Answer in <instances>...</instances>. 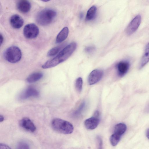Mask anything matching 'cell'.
<instances>
[{
  "label": "cell",
  "instance_id": "obj_1",
  "mask_svg": "<svg viewBox=\"0 0 149 149\" xmlns=\"http://www.w3.org/2000/svg\"><path fill=\"white\" fill-rule=\"evenodd\" d=\"M76 47L75 42L71 43L63 48L54 57L45 63L42 67L43 69L50 68L64 62L70 56Z\"/></svg>",
  "mask_w": 149,
  "mask_h": 149
},
{
  "label": "cell",
  "instance_id": "obj_2",
  "mask_svg": "<svg viewBox=\"0 0 149 149\" xmlns=\"http://www.w3.org/2000/svg\"><path fill=\"white\" fill-rule=\"evenodd\" d=\"M56 11L51 9H43L37 14L36 20L37 22L41 25L45 26L51 23L56 15Z\"/></svg>",
  "mask_w": 149,
  "mask_h": 149
},
{
  "label": "cell",
  "instance_id": "obj_3",
  "mask_svg": "<svg viewBox=\"0 0 149 149\" xmlns=\"http://www.w3.org/2000/svg\"><path fill=\"white\" fill-rule=\"evenodd\" d=\"M51 125L54 130L61 133L70 134L74 130V127L71 123L59 118L54 119L52 121Z\"/></svg>",
  "mask_w": 149,
  "mask_h": 149
},
{
  "label": "cell",
  "instance_id": "obj_4",
  "mask_svg": "<svg viewBox=\"0 0 149 149\" xmlns=\"http://www.w3.org/2000/svg\"><path fill=\"white\" fill-rule=\"evenodd\" d=\"M22 54L20 49L16 46H12L7 48L4 52V59L11 63H15L21 59Z\"/></svg>",
  "mask_w": 149,
  "mask_h": 149
},
{
  "label": "cell",
  "instance_id": "obj_5",
  "mask_svg": "<svg viewBox=\"0 0 149 149\" xmlns=\"http://www.w3.org/2000/svg\"><path fill=\"white\" fill-rule=\"evenodd\" d=\"M39 29L38 26L33 23L26 25L23 29V34L25 38L32 39L36 38L39 34Z\"/></svg>",
  "mask_w": 149,
  "mask_h": 149
},
{
  "label": "cell",
  "instance_id": "obj_6",
  "mask_svg": "<svg viewBox=\"0 0 149 149\" xmlns=\"http://www.w3.org/2000/svg\"><path fill=\"white\" fill-rule=\"evenodd\" d=\"M141 22V16L140 15H136L130 22L125 32L128 36L132 35L137 29Z\"/></svg>",
  "mask_w": 149,
  "mask_h": 149
},
{
  "label": "cell",
  "instance_id": "obj_7",
  "mask_svg": "<svg viewBox=\"0 0 149 149\" xmlns=\"http://www.w3.org/2000/svg\"><path fill=\"white\" fill-rule=\"evenodd\" d=\"M100 121L99 113L96 111L93 116L86 119L84 121V125L88 130H93L98 125Z\"/></svg>",
  "mask_w": 149,
  "mask_h": 149
},
{
  "label": "cell",
  "instance_id": "obj_8",
  "mask_svg": "<svg viewBox=\"0 0 149 149\" xmlns=\"http://www.w3.org/2000/svg\"><path fill=\"white\" fill-rule=\"evenodd\" d=\"M103 74V71L101 70L96 69L93 70L88 77L89 84L92 85L98 82L102 78Z\"/></svg>",
  "mask_w": 149,
  "mask_h": 149
},
{
  "label": "cell",
  "instance_id": "obj_9",
  "mask_svg": "<svg viewBox=\"0 0 149 149\" xmlns=\"http://www.w3.org/2000/svg\"><path fill=\"white\" fill-rule=\"evenodd\" d=\"M20 126L24 130L33 132L36 130V127L33 122L29 118L24 117L19 122Z\"/></svg>",
  "mask_w": 149,
  "mask_h": 149
},
{
  "label": "cell",
  "instance_id": "obj_10",
  "mask_svg": "<svg viewBox=\"0 0 149 149\" xmlns=\"http://www.w3.org/2000/svg\"><path fill=\"white\" fill-rule=\"evenodd\" d=\"M39 95V92L36 89L32 87H30L22 92L19 97L21 100H24L31 97H38Z\"/></svg>",
  "mask_w": 149,
  "mask_h": 149
},
{
  "label": "cell",
  "instance_id": "obj_11",
  "mask_svg": "<svg viewBox=\"0 0 149 149\" xmlns=\"http://www.w3.org/2000/svg\"><path fill=\"white\" fill-rule=\"evenodd\" d=\"M130 67L129 63L126 61L119 62L116 65L117 74L118 76L122 77L127 72Z\"/></svg>",
  "mask_w": 149,
  "mask_h": 149
},
{
  "label": "cell",
  "instance_id": "obj_12",
  "mask_svg": "<svg viewBox=\"0 0 149 149\" xmlns=\"http://www.w3.org/2000/svg\"><path fill=\"white\" fill-rule=\"evenodd\" d=\"M10 23L13 28L18 29L23 26L24 21L20 16L17 14H15L12 15L10 17Z\"/></svg>",
  "mask_w": 149,
  "mask_h": 149
},
{
  "label": "cell",
  "instance_id": "obj_13",
  "mask_svg": "<svg viewBox=\"0 0 149 149\" xmlns=\"http://www.w3.org/2000/svg\"><path fill=\"white\" fill-rule=\"evenodd\" d=\"M17 10L20 13H26L30 10L31 5L29 1L26 0L19 1L16 5Z\"/></svg>",
  "mask_w": 149,
  "mask_h": 149
},
{
  "label": "cell",
  "instance_id": "obj_14",
  "mask_svg": "<svg viewBox=\"0 0 149 149\" xmlns=\"http://www.w3.org/2000/svg\"><path fill=\"white\" fill-rule=\"evenodd\" d=\"M149 61V42L145 48L144 53L140 62L139 68H142Z\"/></svg>",
  "mask_w": 149,
  "mask_h": 149
},
{
  "label": "cell",
  "instance_id": "obj_15",
  "mask_svg": "<svg viewBox=\"0 0 149 149\" xmlns=\"http://www.w3.org/2000/svg\"><path fill=\"white\" fill-rule=\"evenodd\" d=\"M69 33V29L67 27L63 28L57 35L56 43H60L63 41L67 37Z\"/></svg>",
  "mask_w": 149,
  "mask_h": 149
},
{
  "label": "cell",
  "instance_id": "obj_16",
  "mask_svg": "<svg viewBox=\"0 0 149 149\" xmlns=\"http://www.w3.org/2000/svg\"><path fill=\"white\" fill-rule=\"evenodd\" d=\"M43 76V74L40 72H35L30 74L27 78L26 80L29 83H33L38 81Z\"/></svg>",
  "mask_w": 149,
  "mask_h": 149
},
{
  "label": "cell",
  "instance_id": "obj_17",
  "mask_svg": "<svg viewBox=\"0 0 149 149\" xmlns=\"http://www.w3.org/2000/svg\"><path fill=\"white\" fill-rule=\"evenodd\" d=\"M127 129L126 125L122 123L116 124L115 126L114 133L121 136Z\"/></svg>",
  "mask_w": 149,
  "mask_h": 149
},
{
  "label": "cell",
  "instance_id": "obj_18",
  "mask_svg": "<svg viewBox=\"0 0 149 149\" xmlns=\"http://www.w3.org/2000/svg\"><path fill=\"white\" fill-rule=\"evenodd\" d=\"M97 10V8L95 6H94L91 7L87 12L86 20L90 21L93 19L96 16Z\"/></svg>",
  "mask_w": 149,
  "mask_h": 149
},
{
  "label": "cell",
  "instance_id": "obj_19",
  "mask_svg": "<svg viewBox=\"0 0 149 149\" xmlns=\"http://www.w3.org/2000/svg\"><path fill=\"white\" fill-rule=\"evenodd\" d=\"M63 45L54 47L50 49L47 53V56L49 57L52 56L58 53L62 49Z\"/></svg>",
  "mask_w": 149,
  "mask_h": 149
},
{
  "label": "cell",
  "instance_id": "obj_20",
  "mask_svg": "<svg viewBox=\"0 0 149 149\" xmlns=\"http://www.w3.org/2000/svg\"><path fill=\"white\" fill-rule=\"evenodd\" d=\"M121 136L114 133L113 134L109 139L111 144L113 146H116L119 142Z\"/></svg>",
  "mask_w": 149,
  "mask_h": 149
},
{
  "label": "cell",
  "instance_id": "obj_21",
  "mask_svg": "<svg viewBox=\"0 0 149 149\" xmlns=\"http://www.w3.org/2000/svg\"><path fill=\"white\" fill-rule=\"evenodd\" d=\"M83 85V80L81 77L78 78L76 80L75 86L77 91L81 92L82 91Z\"/></svg>",
  "mask_w": 149,
  "mask_h": 149
},
{
  "label": "cell",
  "instance_id": "obj_22",
  "mask_svg": "<svg viewBox=\"0 0 149 149\" xmlns=\"http://www.w3.org/2000/svg\"><path fill=\"white\" fill-rule=\"evenodd\" d=\"M16 149H30V147L27 143L22 141L18 143Z\"/></svg>",
  "mask_w": 149,
  "mask_h": 149
},
{
  "label": "cell",
  "instance_id": "obj_23",
  "mask_svg": "<svg viewBox=\"0 0 149 149\" xmlns=\"http://www.w3.org/2000/svg\"><path fill=\"white\" fill-rule=\"evenodd\" d=\"M85 106V103L84 102H83L81 103L79 108L74 113L75 115L76 116V115L77 116L80 114L82 111V110L84 109Z\"/></svg>",
  "mask_w": 149,
  "mask_h": 149
},
{
  "label": "cell",
  "instance_id": "obj_24",
  "mask_svg": "<svg viewBox=\"0 0 149 149\" xmlns=\"http://www.w3.org/2000/svg\"><path fill=\"white\" fill-rule=\"evenodd\" d=\"M97 149H102V138L99 136L97 137Z\"/></svg>",
  "mask_w": 149,
  "mask_h": 149
},
{
  "label": "cell",
  "instance_id": "obj_25",
  "mask_svg": "<svg viewBox=\"0 0 149 149\" xmlns=\"http://www.w3.org/2000/svg\"><path fill=\"white\" fill-rule=\"evenodd\" d=\"M95 49L94 46H90L86 47L85 49V51L88 53H91L93 52Z\"/></svg>",
  "mask_w": 149,
  "mask_h": 149
},
{
  "label": "cell",
  "instance_id": "obj_26",
  "mask_svg": "<svg viewBox=\"0 0 149 149\" xmlns=\"http://www.w3.org/2000/svg\"><path fill=\"white\" fill-rule=\"evenodd\" d=\"M0 149H11V148L8 145L5 144L1 143Z\"/></svg>",
  "mask_w": 149,
  "mask_h": 149
},
{
  "label": "cell",
  "instance_id": "obj_27",
  "mask_svg": "<svg viewBox=\"0 0 149 149\" xmlns=\"http://www.w3.org/2000/svg\"><path fill=\"white\" fill-rule=\"evenodd\" d=\"M0 45H2V44L3 43V40H4L3 37V35L1 33L0 34Z\"/></svg>",
  "mask_w": 149,
  "mask_h": 149
},
{
  "label": "cell",
  "instance_id": "obj_28",
  "mask_svg": "<svg viewBox=\"0 0 149 149\" xmlns=\"http://www.w3.org/2000/svg\"><path fill=\"white\" fill-rule=\"evenodd\" d=\"M145 111L147 112H149V103L148 104L147 106L146 107V108Z\"/></svg>",
  "mask_w": 149,
  "mask_h": 149
},
{
  "label": "cell",
  "instance_id": "obj_29",
  "mask_svg": "<svg viewBox=\"0 0 149 149\" xmlns=\"http://www.w3.org/2000/svg\"><path fill=\"white\" fill-rule=\"evenodd\" d=\"M146 136L149 139V129H148L146 131Z\"/></svg>",
  "mask_w": 149,
  "mask_h": 149
},
{
  "label": "cell",
  "instance_id": "obj_30",
  "mask_svg": "<svg viewBox=\"0 0 149 149\" xmlns=\"http://www.w3.org/2000/svg\"><path fill=\"white\" fill-rule=\"evenodd\" d=\"M4 119V118L3 116L1 115H0V122H2Z\"/></svg>",
  "mask_w": 149,
  "mask_h": 149
},
{
  "label": "cell",
  "instance_id": "obj_31",
  "mask_svg": "<svg viewBox=\"0 0 149 149\" xmlns=\"http://www.w3.org/2000/svg\"><path fill=\"white\" fill-rule=\"evenodd\" d=\"M79 17L80 19H81L83 17V14L82 13H81L79 14Z\"/></svg>",
  "mask_w": 149,
  "mask_h": 149
}]
</instances>
